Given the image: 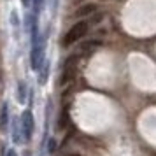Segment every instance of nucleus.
Wrapping results in <instances>:
<instances>
[{"instance_id":"8","label":"nucleus","mask_w":156,"mask_h":156,"mask_svg":"<svg viewBox=\"0 0 156 156\" xmlns=\"http://www.w3.org/2000/svg\"><path fill=\"white\" fill-rule=\"evenodd\" d=\"M77 62H79V55L74 53V55H69V56L63 60L62 63V69H77Z\"/></svg>"},{"instance_id":"13","label":"nucleus","mask_w":156,"mask_h":156,"mask_svg":"<svg viewBox=\"0 0 156 156\" xmlns=\"http://www.w3.org/2000/svg\"><path fill=\"white\" fill-rule=\"evenodd\" d=\"M56 149H58V142L55 137H51L49 140H48V153L53 154V153H56Z\"/></svg>"},{"instance_id":"11","label":"nucleus","mask_w":156,"mask_h":156,"mask_svg":"<svg viewBox=\"0 0 156 156\" xmlns=\"http://www.w3.org/2000/svg\"><path fill=\"white\" fill-rule=\"evenodd\" d=\"M18 102L20 104H25L27 102V83L25 81H20L18 83Z\"/></svg>"},{"instance_id":"6","label":"nucleus","mask_w":156,"mask_h":156,"mask_svg":"<svg viewBox=\"0 0 156 156\" xmlns=\"http://www.w3.org/2000/svg\"><path fill=\"white\" fill-rule=\"evenodd\" d=\"M9 125V104L4 102L0 105V132H5Z\"/></svg>"},{"instance_id":"15","label":"nucleus","mask_w":156,"mask_h":156,"mask_svg":"<svg viewBox=\"0 0 156 156\" xmlns=\"http://www.w3.org/2000/svg\"><path fill=\"white\" fill-rule=\"evenodd\" d=\"M5 156H18V153H16V149H9Z\"/></svg>"},{"instance_id":"5","label":"nucleus","mask_w":156,"mask_h":156,"mask_svg":"<svg viewBox=\"0 0 156 156\" xmlns=\"http://www.w3.org/2000/svg\"><path fill=\"white\" fill-rule=\"evenodd\" d=\"M97 9H98V7H97V4H91V2H88V4H83L81 7L76 9L74 16H76V18H79V20H81V18H88V16H93L95 12H98Z\"/></svg>"},{"instance_id":"17","label":"nucleus","mask_w":156,"mask_h":156,"mask_svg":"<svg viewBox=\"0 0 156 156\" xmlns=\"http://www.w3.org/2000/svg\"><path fill=\"white\" fill-rule=\"evenodd\" d=\"M23 156H32V153H30V151H25V154Z\"/></svg>"},{"instance_id":"10","label":"nucleus","mask_w":156,"mask_h":156,"mask_svg":"<svg viewBox=\"0 0 156 156\" xmlns=\"http://www.w3.org/2000/svg\"><path fill=\"white\" fill-rule=\"evenodd\" d=\"M20 119L18 118H12V140L16 142V144H20V142L23 140L21 139V133H20Z\"/></svg>"},{"instance_id":"1","label":"nucleus","mask_w":156,"mask_h":156,"mask_svg":"<svg viewBox=\"0 0 156 156\" xmlns=\"http://www.w3.org/2000/svg\"><path fill=\"white\" fill-rule=\"evenodd\" d=\"M88 30H90V23L86 21V20L76 21L70 28L63 34V37H62V46H63V48H70L72 44H76L77 41H81V39L88 34Z\"/></svg>"},{"instance_id":"7","label":"nucleus","mask_w":156,"mask_h":156,"mask_svg":"<svg viewBox=\"0 0 156 156\" xmlns=\"http://www.w3.org/2000/svg\"><path fill=\"white\" fill-rule=\"evenodd\" d=\"M76 77V69H62V74H60V86H67L70 84Z\"/></svg>"},{"instance_id":"18","label":"nucleus","mask_w":156,"mask_h":156,"mask_svg":"<svg viewBox=\"0 0 156 156\" xmlns=\"http://www.w3.org/2000/svg\"><path fill=\"white\" fill-rule=\"evenodd\" d=\"M69 156H81V154H77V153H72V154H69Z\"/></svg>"},{"instance_id":"3","label":"nucleus","mask_w":156,"mask_h":156,"mask_svg":"<svg viewBox=\"0 0 156 156\" xmlns=\"http://www.w3.org/2000/svg\"><path fill=\"white\" fill-rule=\"evenodd\" d=\"M34 130H35V119L32 111H25L21 116V133L25 140H32L34 137Z\"/></svg>"},{"instance_id":"2","label":"nucleus","mask_w":156,"mask_h":156,"mask_svg":"<svg viewBox=\"0 0 156 156\" xmlns=\"http://www.w3.org/2000/svg\"><path fill=\"white\" fill-rule=\"evenodd\" d=\"M46 63L44 60V37H41L37 42H32V51H30V65L34 70H41L42 65Z\"/></svg>"},{"instance_id":"9","label":"nucleus","mask_w":156,"mask_h":156,"mask_svg":"<svg viewBox=\"0 0 156 156\" xmlns=\"http://www.w3.org/2000/svg\"><path fill=\"white\" fill-rule=\"evenodd\" d=\"M67 125H70V118H69V109L63 107V111H62L60 118H58V130H63Z\"/></svg>"},{"instance_id":"16","label":"nucleus","mask_w":156,"mask_h":156,"mask_svg":"<svg viewBox=\"0 0 156 156\" xmlns=\"http://www.w3.org/2000/svg\"><path fill=\"white\" fill-rule=\"evenodd\" d=\"M21 4L25 5V7H28L30 4H32V0H21Z\"/></svg>"},{"instance_id":"4","label":"nucleus","mask_w":156,"mask_h":156,"mask_svg":"<svg viewBox=\"0 0 156 156\" xmlns=\"http://www.w3.org/2000/svg\"><path fill=\"white\" fill-rule=\"evenodd\" d=\"M102 41L100 39H90V41H84V42L79 46V51H77V55L81 56V55H91L95 49H98L100 46H102Z\"/></svg>"},{"instance_id":"12","label":"nucleus","mask_w":156,"mask_h":156,"mask_svg":"<svg viewBox=\"0 0 156 156\" xmlns=\"http://www.w3.org/2000/svg\"><path fill=\"white\" fill-rule=\"evenodd\" d=\"M48 76H49V63L46 62L42 65V69H41V76H39V83L41 84H46V81H48Z\"/></svg>"},{"instance_id":"14","label":"nucleus","mask_w":156,"mask_h":156,"mask_svg":"<svg viewBox=\"0 0 156 156\" xmlns=\"http://www.w3.org/2000/svg\"><path fill=\"white\" fill-rule=\"evenodd\" d=\"M32 4H34V14L39 16L44 7V0H32Z\"/></svg>"}]
</instances>
